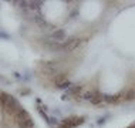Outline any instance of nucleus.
Listing matches in <instances>:
<instances>
[{
  "instance_id": "1",
  "label": "nucleus",
  "mask_w": 135,
  "mask_h": 128,
  "mask_svg": "<svg viewBox=\"0 0 135 128\" xmlns=\"http://www.w3.org/2000/svg\"><path fill=\"white\" fill-rule=\"evenodd\" d=\"M14 125L17 128H34V122H33L31 118L23 119V121H17V122H14Z\"/></svg>"
},
{
  "instance_id": "2",
  "label": "nucleus",
  "mask_w": 135,
  "mask_h": 128,
  "mask_svg": "<svg viewBox=\"0 0 135 128\" xmlns=\"http://www.w3.org/2000/svg\"><path fill=\"white\" fill-rule=\"evenodd\" d=\"M13 74H14V77H16V78H22V75L19 74V73H13Z\"/></svg>"
},
{
  "instance_id": "3",
  "label": "nucleus",
  "mask_w": 135,
  "mask_h": 128,
  "mask_svg": "<svg viewBox=\"0 0 135 128\" xmlns=\"http://www.w3.org/2000/svg\"><path fill=\"white\" fill-rule=\"evenodd\" d=\"M2 94H3V91H2V90H0V97H2Z\"/></svg>"
},
{
  "instance_id": "4",
  "label": "nucleus",
  "mask_w": 135,
  "mask_h": 128,
  "mask_svg": "<svg viewBox=\"0 0 135 128\" xmlns=\"http://www.w3.org/2000/svg\"><path fill=\"white\" fill-rule=\"evenodd\" d=\"M0 80H2V77H0Z\"/></svg>"
}]
</instances>
